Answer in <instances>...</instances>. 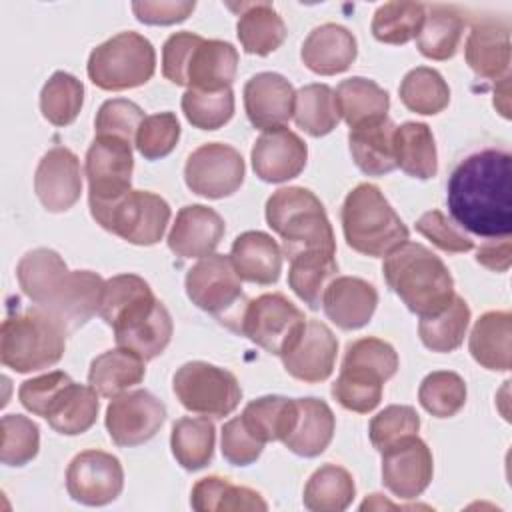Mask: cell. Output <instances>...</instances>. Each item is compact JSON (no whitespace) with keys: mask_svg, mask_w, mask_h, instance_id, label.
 Returning a JSON list of instances; mask_svg holds the SVG:
<instances>
[{"mask_svg":"<svg viewBox=\"0 0 512 512\" xmlns=\"http://www.w3.org/2000/svg\"><path fill=\"white\" fill-rule=\"evenodd\" d=\"M512 156L490 146L468 154L448 178L446 202L464 230L482 238H504L512 232L510 198Z\"/></svg>","mask_w":512,"mask_h":512,"instance_id":"obj_1","label":"cell"},{"mask_svg":"<svg viewBox=\"0 0 512 512\" xmlns=\"http://www.w3.org/2000/svg\"><path fill=\"white\" fill-rule=\"evenodd\" d=\"M98 316L112 326L116 344L136 352L142 360L160 356L174 330L166 306L136 274H116L106 280Z\"/></svg>","mask_w":512,"mask_h":512,"instance_id":"obj_2","label":"cell"},{"mask_svg":"<svg viewBox=\"0 0 512 512\" xmlns=\"http://www.w3.org/2000/svg\"><path fill=\"white\" fill-rule=\"evenodd\" d=\"M382 274L392 292L420 318L442 312L456 294L448 266L418 242H404L390 252Z\"/></svg>","mask_w":512,"mask_h":512,"instance_id":"obj_3","label":"cell"},{"mask_svg":"<svg viewBox=\"0 0 512 512\" xmlns=\"http://www.w3.org/2000/svg\"><path fill=\"white\" fill-rule=\"evenodd\" d=\"M346 244L372 258H384L408 242V228L378 186L362 182L348 192L342 210Z\"/></svg>","mask_w":512,"mask_h":512,"instance_id":"obj_4","label":"cell"},{"mask_svg":"<svg viewBox=\"0 0 512 512\" xmlns=\"http://www.w3.org/2000/svg\"><path fill=\"white\" fill-rule=\"evenodd\" d=\"M266 222L282 238L284 254L324 250L336 254L332 224L322 202L302 186L276 190L266 202Z\"/></svg>","mask_w":512,"mask_h":512,"instance_id":"obj_5","label":"cell"},{"mask_svg":"<svg viewBox=\"0 0 512 512\" xmlns=\"http://www.w3.org/2000/svg\"><path fill=\"white\" fill-rule=\"evenodd\" d=\"M66 330L42 308L8 316L0 330L2 364L16 372H36L54 366L66 348Z\"/></svg>","mask_w":512,"mask_h":512,"instance_id":"obj_6","label":"cell"},{"mask_svg":"<svg viewBox=\"0 0 512 512\" xmlns=\"http://www.w3.org/2000/svg\"><path fill=\"white\" fill-rule=\"evenodd\" d=\"M156 70V52L148 38L138 32H120L90 52L88 78L94 86L110 92L138 88Z\"/></svg>","mask_w":512,"mask_h":512,"instance_id":"obj_7","label":"cell"},{"mask_svg":"<svg viewBox=\"0 0 512 512\" xmlns=\"http://www.w3.org/2000/svg\"><path fill=\"white\" fill-rule=\"evenodd\" d=\"M90 214L104 230L136 246L160 242L170 222L168 202L148 190H130L114 202L90 206Z\"/></svg>","mask_w":512,"mask_h":512,"instance_id":"obj_8","label":"cell"},{"mask_svg":"<svg viewBox=\"0 0 512 512\" xmlns=\"http://www.w3.org/2000/svg\"><path fill=\"white\" fill-rule=\"evenodd\" d=\"M186 294L200 310L212 314L230 330H238L244 300L240 276L230 256L210 254L200 258L186 274Z\"/></svg>","mask_w":512,"mask_h":512,"instance_id":"obj_9","label":"cell"},{"mask_svg":"<svg viewBox=\"0 0 512 512\" xmlns=\"http://www.w3.org/2000/svg\"><path fill=\"white\" fill-rule=\"evenodd\" d=\"M172 388L186 410L206 418L232 414L242 398V388L230 370L202 360L182 364L174 374Z\"/></svg>","mask_w":512,"mask_h":512,"instance_id":"obj_10","label":"cell"},{"mask_svg":"<svg viewBox=\"0 0 512 512\" xmlns=\"http://www.w3.org/2000/svg\"><path fill=\"white\" fill-rule=\"evenodd\" d=\"M304 322V312L284 294L268 292L246 302L236 332L250 338L262 350L280 356Z\"/></svg>","mask_w":512,"mask_h":512,"instance_id":"obj_11","label":"cell"},{"mask_svg":"<svg viewBox=\"0 0 512 512\" xmlns=\"http://www.w3.org/2000/svg\"><path fill=\"white\" fill-rule=\"evenodd\" d=\"M132 170V142L116 136H96L86 152L90 206L114 202L130 192Z\"/></svg>","mask_w":512,"mask_h":512,"instance_id":"obj_12","label":"cell"},{"mask_svg":"<svg viewBox=\"0 0 512 512\" xmlns=\"http://www.w3.org/2000/svg\"><path fill=\"white\" fill-rule=\"evenodd\" d=\"M242 154L230 144L208 142L198 146L186 160V186L204 198H226L234 194L244 182Z\"/></svg>","mask_w":512,"mask_h":512,"instance_id":"obj_13","label":"cell"},{"mask_svg":"<svg viewBox=\"0 0 512 512\" xmlns=\"http://www.w3.org/2000/svg\"><path fill=\"white\" fill-rule=\"evenodd\" d=\"M166 420V406L148 390L114 396L106 408V430L116 446L132 448L156 436Z\"/></svg>","mask_w":512,"mask_h":512,"instance_id":"obj_14","label":"cell"},{"mask_svg":"<svg viewBox=\"0 0 512 512\" xmlns=\"http://www.w3.org/2000/svg\"><path fill=\"white\" fill-rule=\"evenodd\" d=\"M124 488V470L116 456L104 450H84L66 470V490L72 500L86 506L114 502Z\"/></svg>","mask_w":512,"mask_h":512,"instance_id":"obj_15","label":"cell"},{"mask_svg":"<svg viewBox=\"0 0 512 512\" xmlns=\"http://www.w3.org/2000/svg\"><path fill=\"white\" fill-rule=\"evenodd\" d=\"M336 354L338 340L334 332L320 320H306L280 358L292 378L316 384L330 378Z\"/></svg>","mask_w":512,"mask_h":512,"instance_id":"obj_16","label":"cell"},{"mask_svg":"<svg viewBox=\"0 0 512 512\" xmlns=\"http://www.w3.org/2000/svg\"><path fill=\"white\" fill-rule=\"evenodd\" d=\"M432 474V452L418 434L382 452V482L402 500L418 498L432 482Z\"/></svg>","mask_w":512,"mask_h":512,"instance_id":"obj_17","label":"cell"},{"mask_svg":"<svg viewBox=\"0 0 512 512\" xmlns=\"http://www.w3.org/2000/svg\"><path fill=\"white\" fill-rule=\"evenodd\" d=\"M34 192L48 212L70 210L82 192V172L78 156L66 146L50 148L38 162Z\"/></svg>","mask_w":512,"mask_h":512,"instance_id":"obj_18","label":"cell"},{"mask_svg":"<svg viewBox=\"0 0 512 512\" xmlns=\"http://www.w3.org/2000/svg\"><path fill=\"white\" fill-rule=\"evenodd\" d=\"M308 160L306 142L288 128L264 130L252 146V168L264 182H286L296 178Z\"/></svg>","mask_w":512,"mask_h":512,"instance_id":"obj_19","label":"cell"},{"mask_svg":"<svg viewBox=\"0 0 512 512\" xmlns=\"http://www.w3.org/2000/svg\"><path fill=\"white\" fill-rule=\"evenodd\" d=\"M104 284L106 280H102V276L96 272L70 270L56 296L46 306L38 308L48 312L70 334L100 312Z\"/></svg>","mask_w":512,"mask_h":512,"instance_id":"obj_20","label":"cell"},{"mask_svg":"<svg viewBox=\"0 0 512 512\" xmlns=\"http://www.w3.org/2000/svg\"><path fill=\"white\" fill-rule=\"evenodd\" d=\"M294 102L296 92L282 74L260 72L244 84V110L258 130L282 128L294 116Z\"/></svg>","mask_w":512,"mask_h":512,"instance_id":"obj_21","label":"cell"},{"mask_svg":"<svg viewBox=\"0 0 512 512\" xmlns=\"http://www.w3.org/2000/svg\"><path fill=\"white\" fill-rule=\"evenodd\" d=\"M224 230V220L214 208L190 204L178 210L166 242L180 258H204L216 250Z\"/></svg>","mask_w":512,"mask_h":512,"instance_id":"obj_22","label":"cell"},{"mask_svg":"<svg viewBox=\"0 0 512 512\" xmlns=\"http://www.w3.org/2000/svg\"><path fill=\"white\" fill-rule=\"evenodd\" d=\"M510 52V26L496 18L476 22L464 46L466 64L486 80H500L510 74Z\"/></svg>","mask_w":512,"mask_h":512,"instance_id":"obj_23","label":"cell"},{"mask_svg":"<svg viewBox=\"0 0 512 512\" xmlns=\"http://www.w3.org/2000/svg\"><path fill=\"white\" fill-rule=\"evenodd\" d=\"M376 288L356 276H336L322 296L326 316L342 330H358L366 326L376 310Z\"/></svg>","mask_w":512,"mask_h":512,"instance_id":"obj_24","label":"cell"},{"mask_svg":"<svg viewBox=\"0 0 512 512\" xmlns=\"http://www.w3.org/2000/svg\"><path fill=\"white\" fill-rule=\"evenodd\" d=\"M358 46L354 34L340 24L316 26L304 40L300 58L308 70L320 76L346 72L356 60Z\"/></svg>","mask_w":512,"mask_h":512,"instance_id":"obj_25","label":"cell"},{"mask_svg":"<svg viewBox=\"0 0 512 512\" xmlns=\"http://www.w3.org/2000/svg\"><path fill=\"white\" fill-rule=\"evenodd\" d=\"M230 260L240 280L268 286L280 278L282 250L278 242L260 230H248L236 236Z\"/></svg>","mask_w":512,"mask_h":512,"instance_id":"obj_26","label":"cell"},{"mask_svg":"<svg viewBox=\"0 0 512 512\" xmlns=\"http://www.w3.org/2000/svg\"><path fill=\"white\" fill-rule=\"evenodd\" d=\"M394 122L378 118L350 128L348 146L354 164L368 176H384L396 168Z\"/></svg>","mask_w":512,"mask_h":512,"instance_id":"obj_27","label":"cell"},{"mask_svg":"<svg viewBox=\"0 0 512 512\" xmlns=\"http://www.w3.org/2000/svg\"><path fill=\"white\" fill-rule=\"evenodd\" d=\"M238 70V52L230 42L224 40H202L188 64L186 86L218 92L230 88Z\"/></svg>","mask_w":512,"mask_h":512,"instance_id":"obj_28","label":"cell"},{"mask_svg":"<svg viewBox=\"0 0 512 512\" xmlns=\"http://www.w3.org/2000/svg\"><path fill=\"white\" fill-rule=\"evenodd\" d=\"M298 414L292 432L282 440L284 446L304 458L322 454L334 436L336 420L334 412L324 400L318 398H296Z\"/></svg>","mask_w":512,"mask_h":512,"instance_id":"obj_29","label":"cell"},{"mask_svg":"<svg viewBox=\"0 0 512 512\" xmlns=\"http://www.w3.org/2000/svg\"><path fill=\"white\" fill-rule=\"evenodd\" d=\"M468 348L480 366L500 372L510 370L512 314L508 310L484 312L470 332Z\"/></svg>","mask_w":512,"mask_h":512,"instance_id":"obj_30","label":"cell"},{"mask_svg":"<svg viewBox=\"0 0 512 512\" xmlns=\"http://www.w3.org/2000/svg\"><path fill=\"white\" fill-rule=\"evenodd\" d=\"M68 274L70 270L66 262L50 248L26 252L16 266L18 284L36 306H46L56 296Z\"/></svg>","mask_w":512,"mask_h":512,"instance_id":"obj_31","label":"cell"},{"mask_svg":"<svg viewBox=\"0 0 512 512\" xmlns=\"http://www.w3.org/2000/svg\"><path fill=\"white\" fill-rule=\"evenodd\" d=\"M288 262V286L304 304H308V308L318 310L322 306L324 290L338 274L336 254L308 250L290 256Z\"/></svg>","mask_w":512,"mask_h":512,"instance_id":"obj_32","label":"cell"},{"mask_svg":"<svg viewBox=\"0 0 512 512\" xmlns=\"http://www.w3.org/2000/svg\"><path fill=\"white\" fill-rule=\"evenodd\" d=\"M146 360L128 348H112L96 356L90 364L88 384L104 398H114L140 384L146 374Z\"/></svg>","mask_w":512,"mask_h":512,"instance_id":"obj_33","label":"cell"},{"mask_svg":"<svg viewBox=\"0 0 512 512\" xmlns=\"http://www.w3.org/2000/svg\"><path fill=\"white\" fill-rule=\"evenodd\" d=\"M98 396L100 394L90 384L84 386L72 380L48 408L46 420L50 428L64 436L84 434L98 418Z\"/></svg>","mask_w":512,"mask_h":512,"instance_id":"obj_34","label":"cell"},{"mask_svg":"<svg viewBox=\"0 0 512 512\" xmlns=\"http://www.w3.org/2000/svg\"><path fill=\"white\" fill-rule=\"evenodd\" d=\"M396 166L412 178L428 180L438 172V154L432 130L424 122H404L394 130Z\"/></svg>","mask_w":512,"mask_h":512,"instance_id":"obj_35","label":"cell"},{"mask_svg":"<svg viewBox=\"0 0 512 512\" xmlns=\"http://www.w3.org/2000/svg\"><path fill=\"white\" fill-rule=\"evenodd\" d=\"M236 34L244 52L266 56L282 46L288 32L282 16L272 8V4L252 2L242 6Z\"/></svg>","mask_w":512,"mask_h":512,"instance_id":"obj_36","label":"cell"},{"mask_svg":"<svg viewBox=\"0 0 512 512\" xmlns=\"http://www.w3.org/2000/svg\"><path fill=\"white\" fill-rule=\"evenodd\" d=\"M464 32L462 14L448 4H426L424 24L416 36L422 56L430 60H448L456 54Z\"/></svg>","mask_w":512,"mask_h":512,"instance_id":"obj_37","label":"cell"},{"mask_svg":"<svg viewBox=\"0 0 512 512\" xmlns=\"http://www.w3.org/2000/svg\"><path fill=\"white\" fill-rule=\"evenodd\" d=\"M334 94L340 118H344L350 128L378 118H386L390 108L388 92L370 78H346L338 84Z\"/></svg>","mask_w":512,"mask_h":512,"instance_id":"obj_38","label":"cell"},{"mask_svg":"<svg viewBox=\"0 0 512 512\" xmlns=\"http://www.w3.org/2000/svg\"><path fill=\"white\" fill-rule=\"evenodd\" d=\"M296 414H298L296 398L274 394V396H262L248 402L240 418L246 430L256 440L266 444L276 440L282 442L292 432Z\"/></svg>","mask_w":512,"mask_h":512,"instance_id":"obj_39","label":"cell"},{"mask_svg":"<svg viewBox=\"0 0 512 512\" xmlns=\"http://www.w3.org/2000/svg\"><path fill=\"white\" fill-rule=\"evenodd\" d=\"M356 494L352 474L338 464H324L312 472L304 486V506L312 512H342Z\"/></svg>","mask_w":512,"mask_h":512,"instance_id":"obj_40","label":"cell"},{"mask_svg":"<svg viewBox=\"0 0 512 512\" xmlns=\"http://www.w3.org/2000/svg\"><path fill=\"white\" fill-rule=\"evenodd\" d=\"M214 442H216V428L206 416L204 418L184 416V418H178L172 426L170 448L176 462L184 470L194 472L208 466L214 456Z\"/></svg>","mask_w":512,"mask_h":512,"instance_id":"obj_41","label":"cell"},{"mask_svg":"<svg viewBox=\"0 0 512 512\" xmlns=\"http://www.w3.org/2000/svg\"><path fill=\"white\" fill-rule=\"evenodd\" d=\"M468 324L470 308L462 296L454 294V298L442 312L420 318L418 336L428 350L444 354L456 350L462 344Z\"/></svg>","mask_w":512,"mask_h":512,"instance_id":"obj_42","label":"cell"},{"mask_svg":"<svg viewBox=\"0 0 512 512\" xmlns=\"http://www.w3.org/2000/svg\"><path fill=\"white\" fill-rule=\"evenodd\" d=\"M294 122L314 138L330 134L340 122L334 90L328 84L302 86L296 92Z\"/></svg>","mask_w":512,"mask_h":512,"instance_id":"obj_43","label":"cell"},{"mask_svg":"<svg viewBox=\"0 0 512 512\" xmlns=\"http://www.w3.org/2000/svg\"><path fill=\"white\" fill-rule=\"evenodd\" d=\"M402 104L416 114L434 116L442 112L450 102V88L442 74L428 66H418L410 70L400 82Z\"/></svg>","mask_w":512,"mask_h":512,"instance_id":"obj_44","label":"cell"},{"mask_svg":"<svg viewBox=\"0 0 512 512\" xmlns=\"http://www.w3.org/2000/svg\"><path fill=\"white\" fill-rule=\"evenodd\" d=\"M382 386L384 378L376 372L362 366L342 364L340 374L332 384V396L342 408L358 414H368L380 404Z\"/></svg>","mask_w":512,"mask_h":512,"instance_id":"obj_45","label":"cell"},{"mask_svg":"<svg viewBox=\"0 0 512 512\" xmlns=\"http://www.w3.org/2000/svg\"><path fill=\"white\" fill-rule=\"evenodd\" d=\"M426 4L386 2L376 8L372 18V36L384 44H406L420 34Z\"/></svg>","mask_w":512,"mask_h":512,"instance_id":"obj_46","label":"cell"},{"mask_svg":"<svg viewBox=\"0 0 512 512\" xmlns=\"http://www.w3.org/2000/svg\"><path fill=\"white\" fill-rule=\"evenodd\" d=\"M84 102L82 82L68 72H54L40 92V112L54 126H68L80 114Z\"/></svg>","mask_w":512,"mask_h":512,"instance_id":"obj_47","label":"cell"},{"mask_svg":"<svg viewBox=\"0 0 512 512\" xmlns=\"http://www.w3.org/2000/svg\"><path fill=\"white\" fill-rule=\"evenodd\" d=\"M418 400L428 414L436 418H450L466 404V384L456 372L436 370L420 382Z\"/></svg>","mask_w":512,"mask_h":512,"instance_id":"obj_48","label":"cell"},{"mask_svg":"<svg viewBox=\"0 0 512 512\" xmlns=\"http://www.w3.org/2000/svg\"><path fill=\"white\" fill-rule=\"evenodd\" d=\"M182 112L194 128L218 130L234 114V92L232 88H224L218 92L188 88L182 94Z\"/></svg>","mask_w":512,"mask_h":512,"instance_id":"obj_49","label":"cell"},{"mask_svg":"<svg viewBox=\"0 0 512 512\" xmlns=\"http://www.w3.org/2000/svg\"><path fill=\"white\" fill-rule=\"evenodd\" d=\"M420 430V416L412 406L392 404L378 412L368 426L372 446L382 454L384 450L400 444L402 440L416 436Z\"/></svg>","mask_w":512,"mask_h":512,"instance_id":"obj_50","label":"cell"},{"mask_svg":"<svg viewBox=\"0 0 512 512\" xmlns=\"http://www.w3.org/2000/svg\"><path fill=\"white\" fill-rule=\"evenodd\" d=\"M0 460L6 466H24L36 458L40 448V430L36 422L22 414H6L2 418Z\"/></svg>","mask_w":512,"mask_h":512,"instance_id":"obj_51","label":"cell"},{"mask_svg":"<svg viewBox=\"0 0 512 512\" xmlns=\"http://www.w3.org/2000/svg\"><path fill=\"white\" fill-rule=\"evenodd\" d=\"M180 138V122L174 112L150 114L142 120L134 144L146 160H158L168 156Z\"/></svg>","mask_w":512,"mask_h":512,"instance_id":"obj_52","label":"cell"},{"mask_svg":"<svg viewBox=\"0 0 512 512\" xmlns=\"http://www.w3.org/2000/svg\"><path fill=\"white\" fill-rule=\"evenodd\" d=\"M144 110L126 98L106 100L96 114V136H116L132 142L144 120Z\"/></svg>","mask_w":512,"mask_h":512,"instance_id":"obj_53","label":"cell"},{"mask_svg":"<svg viewBox=\"0 0 512 512\" xmlns=\"http://www.w3.org/2000/svg\"><path fill=\"white\" fill-rule=\"evenodd\" d=\"M342 364L368 368V370L376 372L378 376H382L386 382L398 370V354L388 342L368 336V338H360V340H354L352 344H348Z\"/></svg>","mask_w":512,"mask_h":512,"instance_id":"obj_54","label":"cell"},{"mask_svg":"<svg viewBox=\"0 0 512 512\" xmlns=\"http://www.w3.org/2000/svg\"><path fill=\"white\" fill-rule=\"evenodd\" d=\"M70 382L72 378L66 372L54 370V372L24 380L18 388V398L28 412L46 418L48 408Z\"/></svg>","mask_w":512,"mask_h":512,"instance_id":"obj_55","label":"cell"},{"mask_svg":"<svg viewBox=\"0 0 512 512\" xmlns=\"http://www.w3.org/2000/svg\"><path fill=\"white\" fill-rule=\"evenodd\" d=\"M416 230L428 238L436 248L450 252V254H460V252H470L474 248V242L462 234L452 222L440 212V210H428L416 220Z\"/></svg>","mask_w":512,"mask_h":512,"instance_id":"obj_56","label":"cell"},{"mask_svg":"<svg viewBox=\"0 0 512 512\" xmlns=\"http://www.w3.org/2000/svg\"><path fill=\"white\" fill-rule=\"evenodd\" d=\"M204 38L194 32H176L162 46V74L178 86H186V72L196 46Z\"/></svg>","mask_w":512,"mask_h":512,"instance_id":"obj_57","label":"cell"},{"mask_svg":"<svg viewBox=\"0 0 512 512\" xmlns=\"http://www.w3.org/2000/svg\"><path fill=\"white\" fill-rule=\"evenodd\" d=\"M222 456L232 464V466H248L256 462L264 450V444L256 440L246 426L242 424V418L236 416L228 420L222 426Z\"/></svg>","mask_w":512,"mask_h":512,"instance_id":"obj_58","label":"cell"},{"mask_svg":"<svg viewBox=\"0 0 512 512\" xmlns=\"http://www.w3.org/2000/svg\"><path fill=\"white\" fill-rule=\"evenodd\" d=\"M196 8V2H174V0H144L132 2V12L144 24L152 26H168L186 20Z\"/></svg>","mask_w":512,"mask_h":512,"instance_id":"obj_59","label":"cell"},{"mask_svg":"<svg viewBox=\"0 0 512 512\" xmlns=\"http://www.w3.org/2000/svg\"><path fill=\"white\" fill-rule=\"evenodd\" d=\"M220 512H264L268 510L266 500L260 496V492L248 488V486H238L228 482V486L222 492V498L218 502Z\"/></svg>","mask_w":512,"mask_h":512,"instance_id":"obj_60","label":"cell"},{"mask_svg":"<svg viewBox=\"0 0 512 512\" xmlns=\"http://www.w3.org/2000/svg\"><path fill=\"white\" fill-rule=\"evenodd\" d=\"M228 478L222 476H206L200 478L190 494V504L196 512H212L218 510V502L222 498L224 488L228 486Z\"/></svg>","mask_w":512,"mask_h":512,"instance_id":"obj_61","label":"cell"},{"mask_svg":"<svg viewBox=\"0 0 512 512\" xmlns=\"http://www.w3.org/2000/svg\"><path fill=\"white\" fill-rule=\"evenodd\" d=\"M476 262L494 272H506L512 262V242L510 236L504 238H490L480 244L476 252Z\"/></svg>","mask_w":512,"mask_h":512,"instance_id":"obj_62","label":"cell"},{"mask_svg":"<svg viewBox=\"0 0 512 512\" xmlns=\"http://www.w3.org/2000/svg\"><path fill=\"white\" fill-rule=\"evenodd\" d=\"M508 94H510V74L500 78V84L494 90V106L504 118H510V106H508Z\"/></svg>","mask_w":512,"mask_h":512,"instance_id":"obj_63","label":"cell"}]
</instances>
